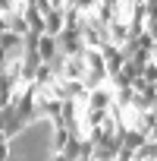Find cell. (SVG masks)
<instances>
[{"mask_svg": "<svg viewBox=\"0 0 157 161\" xmlns=\"http://www.w3.org/2000/svg\"><path fill=\"white\" fill-rule=\"evenodd\" d=\"M10 29H13L16 35H22V38H25V35H32V25H28L25 13H16V16H13V22H10Z\"/></svg>", "mask_w": 157, "mask_h": 161, "instance_id": "cell-14", "label": "cell"}, {"mask_svg": "<svg viewBox=\"0 0 157 161\" xmlns=\"http://www.w3.org/2000/svg\"><path fill=\"white\" fill-rule=\"evenodd\" d=\"M141 79H144V82H157V60H154V57L144 63V69H141Z\"/></svg>", "mask_w": 157, "mask_h": 161, "instance_id": "cell-17", "label": "cell"}, {"mask_svg": "<svg viewBox=\"0 0 157 161\" xmlns=\"http://www.w3.org/2000/svg\"><path fill=\"white\" fill-rule=\"evenodd\" d=\"M135 95H138V92H135L132 86H129V89H116V98H113V108H129V104L135 101Z\"/></svg>", "mask_w": 157, "mask_h": 161, "instance_id": "cell-13", "label": "cell"}, {"mask_svg": "<svg viewBox=\"0 0 157 161\" xmlns=\"http://www.w3.org/2000/svg\"><path fill=\"white\" fill-rule=\"evenodd\" d=\"M148 32H151V35L157 38V22H154V25H148Z\"/></svg>", "mask_w": 157, "mask_h": 161, "instance_id": "cell-19", "label": "cell"}, {"mask_svg": "<svg viewBox=\"0 0 157 161\" xmlns=\"http://www.w3.org/2000/svg\"><path fill=\"white\" fill-rule=\"evenodd\" d=\"M85 63H88V73H101V76H110L107 73V57H104V51H98V47H85Z\"/></svg>", "mask_w": 157, "mask_h": 161, "instance_id": "cell-5", "label": "cell"}, {"mask_svg": "<svg viewBox=\"0 0 157 161\" xmlns=\"http://www.w3.org/2000/svg\"><path fill=\"white\" fill-rule=\"evenodd\" d=\"M107 29H110V41H113V44H119V47H126V44L132 41V29H129V22H123V19H116V22H110Z\"/></svg>", "mask_w": 157, "mask_h": 161, "instance_id": "cell-8", "label": "cell"}, {"mask_svg": "<svg viewBox=\"0 0 157 161\" xmlns=\"http://www.w3.org/2000/svg\"><path fill=\"white\" fill-rule=\"evenodd\" d=\"M38 57H41L44 63L57 60V57H60V41H57L53 35H41V41H38Z\"/></svg>", "mask_w": 157, "mask_h": 161, "instance_id": "cell-6", "label": "cell"}, {"mask_svg": "<svg viewBox=\"0 0 157 161\" xmlns=\"http://www.w3.org/2000/svg\"><path fill=\"white\" fill-rule=\"evenodd\" d=\"M144 142H151L148 139V130H126V148L129 152H138Z\"/></svg>", "mask_w": 157, "mask_h": 161, "instance_id": "cell-10", "label": "cell"}, {"mask_svg": "<svg viewBox=\"0 0 157 161\" xmlns=\"http://www.w3.org/2000/svg\"><path fill=\"white\" fill-rule=\"evenodd\" d=\"M101 3H110V7H119V3H123V0H101Z\"/></svg>", "mask_w": 157, "mask_h": 161, "instance_id": "cell-18", "label": "cell"}, {"mask_svg": "<svg viewBox=\"0 0 157 161\" xmlns=\"http://www.w3.org/2000/svg\"><path fill=\"white\" fill-rule=\"evenodd\" d=\"M119 123H123L126 130H144V111H138V108H123V111H119Z\"/></svg>", "mask_w": 157, "mask_h": 161, "instance_id": "cell-9", "label": "cell"}, {"mask_svg": "<svg viewBox=\"0 0 157 161\" xmlns=\"http://www.w3.org/2000/svg\"><path fill=\"white\" fill-rule=\"evenodd\" d=\"M25 126H28V120L19 117L16 108H3V139L7 142H13L19 133H25Z\"/></svg>", "mask_w": 157, "mask_h": 161, "instance_id": "cell-3", "label": "cell"}, {"mask_svg": "<svg viewBox=\"0 0 157 161\" xmlns=\"http://www.w3.org/2000/svg\"><path fill=\"white\" fill-rule=\"evenodd\" d=\"M113 98H116V89L110 86V79H107V82L104 86H98V89H91L88 92V108H104V111H110L113 108Z\"/></svg>", "mask_w": 157, "mask_h": 161, "instance_id": "cell-2", "label": "cell"}, {"mask_svg": "<svg viewBox=\"0 0 157 161\" xmlns=\"http://www.w3.org/2000/svg\"><path fill=\"white\" fill-rule=\"evenodd\" d=\"M66 29H82L85 25V13L82 10H75V7H66Z\"/></svg>", "mask_w": 157, "mask_h": 161, "instance_id": "cell-12", "label": "cell"}, {"mask_svg": "<svg viewBox=\"0 0 157 161\" xmlns=\"http://www.w3.org/2000/svg\"><path fill=\"white\" fill-rule=\"evenodd\" d=\"M154 60H157V51H154Z\"/></svg>", "mask_w": 157, "mask_h": 161, "instance_id": "cell-22", "label": "cell"}, {"mask_svg": "<svg viewBox=\"0 0 157 161\" xmlns=\"http://www.w3.org/2000/svg\"><path fill=\"white\" fill-rule=\"evenodd\" d=\"M44 25H47V35L60 38V35L66 32V13H63V10H50V13L44 16Z\"/></svg>", "mask_w": 157, "mask_h": 161, "instance_id": "cell-7", "label": "cell"}, {"mask_svg": "<svg viewBox=\"0 0 157 161\" xmlns=\"http://www.w3.org/2000/svg\"><path fill=\"white\" fill-rule=\"evenodd\" d=\"M98 3H101V0H66V7H75V10H82L85 16H91V13L98 10Z\"/></svg>", "mask_w": 157, "mask_h": 161, "instance_id": "cell-16", "label": "cell"}, {"mask_svg": "<svg viewBox=\"0 0 157 161\" xmlns=\"http://www.w3.org/2000/svg\"><path fill=\"white\" fill-rule=\"evenodd\" d=\"M148 161H157V158H148Z\"/></svg>", "mask_w": 157, "mask_h": 161, "instance_id": "cell-21", "label": "cell"}, {"mask_svg": "<svg viewBox=\"0 0 157 161\" xmlns=\"http://www.w3.org/2000/svg\"><path fill=\"white\" fill-rule=\"evenodd\" d=\"M3 161H13V155H10V158H3Z\"/></svg>", "mask_w": 157, "mask_h": 161, "instance_id": "cell-20", "label": "cell"}, {"mask_svg": "<svg viewBox=\"0 0 157 161\" xmlns=\"http://www.w3.org/2000/svg\"><path fill=\"white\" fill-rule=\"evenodd\" d=\"M135 10H138V3H132V0H123V3L116 7V19H123V22H132Z\"/></svg>", "mask_w": 157, "mask_h": 161, "instance_id": "cell-15", "label": "cell"}, {"mask_svg": "<svg viewBox=\"0 0 157 161\" xmlns=\"http://www.w3.org/2000/svg\"><path fill=\"white\" fill-rule=\"evenodd\" d=\"M101 25H110V22H116V7H110V3H98V10L91 13Z\"/></svg>", "mask_w": 157, "mask_h": 161, "instance_id": "cell-11", "label": "cell"}, {"mask_svg": "<svg viewBox=\"0 0 157 161\" xmlns=\"http://www.w3.org/2000/svg\"><path fill=\"white\" fill-rule=\"evenodd\" d=\"M60 54H66V57H78V54H85V35H82V29H66L60 38Z\"/></svg>", "mask_w": 157, "mask_h": 161, "instance_id": "cell-1", "label": "cell"}, {"mask_svg": "<svg viewBox=\"0 0 157 161\" xmlns=\"http://www.w3.org/2000/svg\"><path fill=\"white\" fill-rule=\"evenodd\" d=\"M101 51H104V57H107V73H110V76H116V73L129 63V54H126L119 44H104Z\"/></svg>", "mask_w": 157, "mask_h": 161, "instance_id": "cell-4", "label": "cell"}]
</instances>
